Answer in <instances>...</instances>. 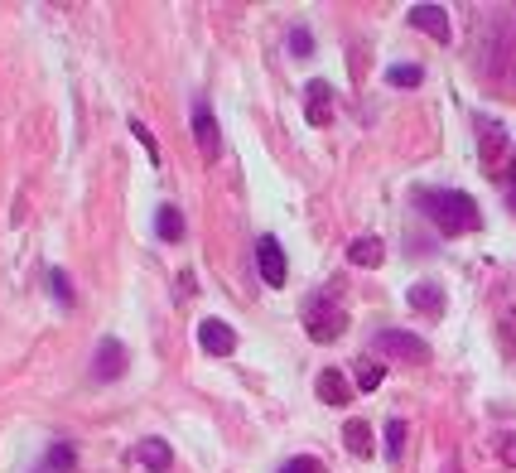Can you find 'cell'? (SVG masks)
<instances>
[{
	"label": "cell",
	"mask_w": 516,
	"mask_h": 473,
	"mask_svg": "<svg viewBox=\"0 0 516 473\" xmlns=\"http://www.w3.org/2000/svg\"><path fill=\"white\" fill-rule=\"evenodd\" d=\"M502 140H507V136H502V126H492V121H483V160H488V165L497 160Z\"/></svg>",
	"instance_id": "obj_20"
},
{
	"label": "cell",
	"mask_w": 516,
	"mask_h": 473,
	"mask_svg": "<svg viewBox=\"0 0 516 473\" xmlns=\"http://www.w3.org/2000/svg\"><path fill=\"white\" fill-rule=\"evenodd\" d=\"M343 445H348V454H357V459H372V449H377L372 425H367V420H348V425H343Z\"/></svg>",
	"instance_id": "obj_13"
},
{
	"label": "cell",
	"mask_w": 516,
	"mask_h": 473,
	"mask_svg": "<svg viewBox=\"0 0 516 473\" xmlns=\"http://www.w3.org/2000/svg\"><path fill=\"white\" fill-rule=\"evenodd\" d=\"M290 54H314V39H309V29H295V34H290Z\"/></svg>",
	"instance_id": "obj_24"
},
{
	"label": "cell",
	"mask_w": 516,
	"mask_h": 473,
	"mask_svg": "<svg viewBox=\"0 0 516 473\" xmlns=\"http://www.w3.org/2000/svg\"><path fill=\"white\" fill-rule=\"evenodd\" d=\"M386 83L391 87H420L425 83V68H420V63H396V68H386Z\"/></svg>",
	"instance_id": "obj_17"
},
{
	"label": "cell",
	"mask_w": 516,
	"mask_h": 473,
	"mask_svg": "<svg viewBox=\"0 0 516 473\" xmlns=\"http://www.w3.org/2000/svg\"><path fill=\"white\" fill-rule=\"evenodd\" d=\"M256 266H261V280H266L271 290H280L285 276H290V271H285V251H280L275 237H261V242H256Z\"/></svg>",
	"instance_id": "obj_7"
},
{
	"label": "cell",
	"mask_w": 516,
	"mask_h": 473,
	"mask_svg": "<svg viewBox=\"0 0 516 473\" xmlns=\"http://www.w3.org/2000/svg\"><path fill=\"white\" fill-rule=\"evenodd\" d=\"M372 348L386 353V358H401V362H430V348L420 334H406V329H381L372 338Z\"/></svg>",
	"instance_id": "obj_3"
},
{
	"label": "cell",
	"mask_w": 516,
	"mask_h": 473,
	"mask_svg": "<svg viewBox=\"0 0 516 473\" xmlns=\"http://www.w3.org/2000/svg\"><path fill=\"white\" fill-rule=\"evenodd\" d=\"M136 464L145 473H164L169 464H174V454H169V445H164V440H140V445H136Z\"/></svg>",
	"instance_id": "obj_12"
},
{
	"label": "cell",
	"mask_w": 516,
	"mask_h": 473,
	"mask_svg": "<svg viewBox=\"0 0 516 473\" xmlns=\"http://www.w3.org/2000/svg\"><path fill=\"white\" fill-rule=\"evenodd\" d=\"M193 140H198V150L208 155V160H218L222 155V131H218V116H213V107L198 97L193 102Z\"/></svg>",
	"instance_id": "obj_4"
},
{
	"label": "cell",
	"mask_w": 516,
	"mask_h": 473,
	"mask_svg": "<svg viewBox=\"0 0 516 473\" xmlns=\"http://www.w3.org/2000/svg\"><path fill=\"white\" fill-rule=\"evenodd\" d=\"M444 473H463V469H459V459H449V464H444Z\"/></svg>",
	"instance_id": "obj_26"
},
{
	"label": "cell",
	"mask_w": 516,
	"mask_h": 473,
	"mask_svg": "<svg viewBox=\"0 0 516 473\" xmlns=\"http://www.w3.org/2000/svg\"><path fill=\"white\" fill-rule=\"evenodd\" d=\"M73 464H78V449L73 445H54L44 454V473H68Z\"/></svg>",
	"instance_id": "obj_18"
},
{
	"label": "cell",
	"mask_w": 516,
	"mask_h": 473,
	"mask_svg": "<svg viewBox=\"0 0 516 473\" xmlns=\"http://www.w3.org/2000/svg\"><path fill=\"white\" fill-rule=\"evenodd\" d=\"M353 372H357V387H362V391H377V387H381V377H386V367H381L377 358H357V362H353Z\"/></svg>",
	"instance_id": "obj_16"
},
{
	"label": "cell",
	"mask_w": 516,
	"mask_h": 473,
	"mask_svg": "<svg viewBox=\"0 0 516 473\" xmlns=\"http://www.w3.org/2000/svg\"><path fill=\"white\" fill-rule=\"evenodd\" d=\"M304 329H309L314 343H333V338L348 334V309L338 305L328 290H319V295L304 300Z\"/></svg>",
	"instance_id": "obj_2"
},
{
	"label": "cell",
	"mask_w": 516,
	"mask_h": 473,
	"mask_svg": "<svg viewBox=\"0 0 516 473\" xmlns=\"http://www.w3.org/2000/svg\"><path fill=\"white\" fill-rule=\"evenodd\" d=\"M198 348H203V353H213V358H232V353H237V334H232V324H222V319H203V324H198Z\"/></svg>",
	"instance_id": "obj_5"
},
{
	"label": "cell",
	"mask_w": 516,
	"mask_h": 473,
	"mask_svg": "<svg viewBox=\"0 0 516 473\" xmlns=\"http://www.w3.org/2000/svg\"><path fill=\"white\" fill-rule=\"evenodd\" d=\"M131 131H136V140L145 145V155H150V160H160V145H155V136H150V126H145V121H131Z\"/></svg>",
	"instance_id": "obj_23"
},
{
	"label": "cell",
	"mask_w": 516,
	"mask_h": 473,
	"mask_svg": "<svg viewBox=\"0 0 516 473\" xmlns=\"http://www.w3.org/2000/svg\"><path fill=\"white\" fill-rule=\"evenodd\" d=\"M507 179H512V189H516V160H512V169H507Z\"/></svg>",
	"instance_id": "obj_27"
},
{
	"label": "cell",
	"mask_w": 516,
	"mask_h": 473,
	"mask_svg": "<svg viewBox=\"0 0 516 473\" xmlns=\"http://www.w3.org/2000/svg\"><path fill=\"white\" fill-rule=\"evenodd\" d=\"M126 362H131V353H126L116 338H102V343H97V358H92V377H97V382H116V377L126 372Z\"/></svg>",
	"instance_id": "obj_6"
},
{
	"label": "cell",
	"mask_w": 516,
	"mask_h": 473,
	"mask_svg": "<svg viewBox=\"0 0 516 473\" xmlns=\"http://www.w3.org/2000/svg\"><path fill=\"white\" fill-rule=\"evenodd\" d=\"M155 232H160L164 242H184V213L174 203H164L160 213H155Z\"/></svg>",
	"instance_id": "obj_15"
},
{
	"label": "cell",
	"mask_w": 516,
	"mask_h": 473,
	"mask_svg": "<svg viewBox=\"0 0 516 473\" xmlns=\"http://www.w3.org/2000/svg\"><path fill=\"white\" fill-rule=\"evenodd\" d=\"M401 445H406V420H391L386 425V459H401Z\"/></svg>",
	"instance_id": "obj_19"
},
{
	"label": "cell",
	"mask_w": 516,
	"mask_h": 473,
	"mask_svg": "<svg viewBox=\"0 0 516 473\" xmlns=\"http://www.w3.org/2000/svg\"><path fill=\"white\" fill-rule=\"evenodd\" d=\"M406 300H410V309H420L425 319H439V314H444V290H439L435 280H415L406 290Z\"/></svg>",
	"instance_id": "obj_11"
},
{
	"label": "cell",
	"mask_w": 516,
	"mask_h": 473,
	"mask_svg": "<svg viewBox=\"0 0 516 473\" xmlns=\"http://www.w3.org/2000/svg\"><path fill=\"white\" fill-rule=\"evenodd\" d=\"M410 25L425 29L435 44H449L454 39V29H449V15H444V5H410Z\"/></svg>",
	"instance_id": "obj_8"
},
{
	"label": "cell",
	"mask_w": 516,
	"mask_h": 473,
	"mask_svg": "<svg viewBox=\"0 0 516 473\" xmlns=\"http://www.w3.org/2000/svg\"><path fill=\"white\" fill-rule=\"evenodd\" d=\"M304 116H309V126H328L333 121V87L324 78H314L304 87Z\"/></svg>",
	"instance_id": "obj_9"
},
{
	"label": "cell",
	"mask_w": 516,
	"mask_h": 473,
	"mask_svg": "<svg viewBox=\"0 0 516 473\" xmlns=\"http://www.w3.org/2000/svg\"><path fill=\"white\" fill-rule=\"evenodd\" d=\"M280 473H324V464L309 459V454H299V459H290V464H280Z\"/></svg>",
	"instance_id": "obj_22"
},
{
	"label": "cell",
	"mask_w": 516,
	"mask_h": 473,
	"mask_svg": "<svg viewBox=\"0 0 516 473\" xmlns=\"http://www.w3.org/2000/svg\"><path fill=\"white\" fill-rule=\"evenodd\" d=\"M497 454H502V464L516 469V435H502V440H497Z\"/></svg>",
	"instance_id": "obj_25"
},
{
	"label": "cell",
	"mask_w": 516,
	"mask_h": 473,
	"mask_svg": "<svg viewBox=\"0 0 516 473\" xmlns=\"http://www.w3.org/2000/svg\"><path fill=\"white\" fill-rule=\"evenodd\" d=\"M381 256H386L381 237H357L353 247H348V261H353V266H367V271H372V266H381Z\"/></svg>",
	"instance_id": "obj_14"
},
{
	"label": "cell",
	"mask_w": 516,
	"mask_h": 473,
	"mask_svg": "<svg viewBox=\"0 0 516 473\" xmlns=\"http://www.w3.org/2000/svg\"><path fill=\"white\" fill-rule=\"evenodd\" d=\"M49 285H54L58 305H73V280L63 276V271H49Z\"/></svg>",
	"instance_id": "obj_21"
},
{
	"label": "cell",
	"mask_w": 516,
	"mask_h": 473,
	"mask_svg": "<svg viewBox=\"0 0 516 473\" xmlns=\"http://www.w3.org/2000/svg\"><path fill=\"white\" fill-rule=\"evenodd\" d=\"M314 391H319V401H328V406H348V401H353V382H348L338 367H324Z\"/></svg>",
	"instance_id": "obj_10"
},
{
	"label": "cell",
	"mask_w": 516,
	"mask_h": 473,
	"mask_svg": "<svg viewBox=\"0 0 516 473\" xmlns=\"http://www.w3.org/2000/svg\"><path fill=\"white\" fill-rule=\"evenodd\" d=\"M415 208L444 232V237H463V232H478V203L459 189H415Z\"/></svg>",
	"instance_id": "obj_1"
}]
</instances>
